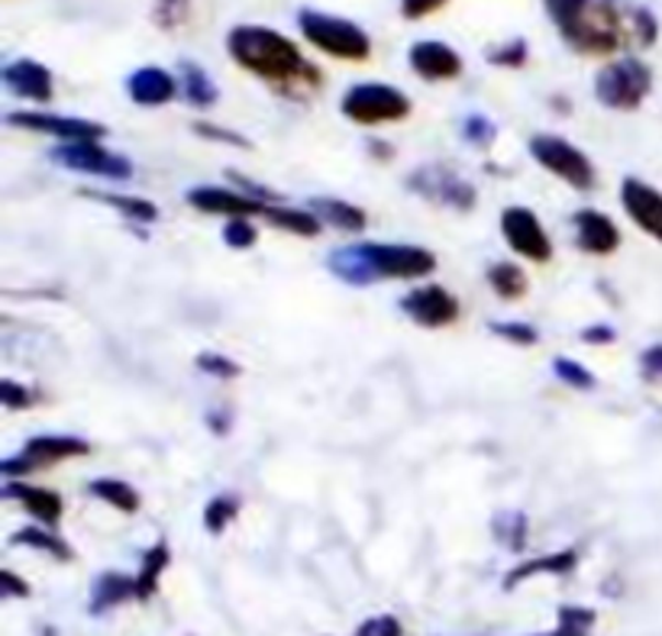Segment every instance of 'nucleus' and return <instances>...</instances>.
Returning <instances> with one entry per match:
<instances>
[{"label": "nucleus", "instance_id": "nucleus-30", "mask_svg": "<svg viewBox=\"0 0 662 636\" xmlns=\"http://www.w3.org/2000/svg\"><path fill=\"white\" fill-rule=\"evenodd\" d=\"M489 282H492V288H495L504 300H514V297H520V294L527 291L524 272H520L517 265H510V262H497L495 269L489 272Z\"/></svg>", "mask_w": 662, "mask_h": 636}, {"label": "nucleus", "instance_id": "nucleus-40", "mask_svg": "<svg viewBox=\"0 0 662 636\" xmlns=\"http://www.w3.org/2000/svg\"><path fill=\"white\" fill-rule=\"evenodd\" d=\"M198 368H204V372H211V375H217V378H233V375H239L236 362H229V359H223V355H214V352L198 355Z\"/></svg>", "mask_w": 662, "mask_h": 636}, {"label": "nucleus", "instance_id": "nucleus-49", "mask_svg": "<svg viewBox=\"0 0 662 636\" xmlns=\"http://www.w3.org/2000/svg\"><path fill=\"white\" fill-rule=\"evenodd\" d=\"M550 636H565V634H559V631H556V634H550Z\"/></svg>", "mask_w": 662, "mask_h": 636}, {"label": "nucleus", "instance_id": "nucleus-26", "mask_svg": "<svg viewBox=\"0 0 662 636\" xmlns=\"http://www.w3.org/2000/svg\"><path fill=\"white\" fill-rule=\"evenodd\" d=\"M88 491H91L94 498L108 501V504L116 508V511H126V514H133V511L139 508V495H136V488H130V485L120 481V478H98V481H91Z\"/></svg>", "mask_w": 662, "mask_h": 636}, {"label": "nucleus", "instance_id": "nucleus-25", "mask_svg": "<svg viewBox=\"0 0 662 636\" xmlns=\"http://www.w3.org/2000/svg\"><path fill=\"white\" fill-rule=\"evenodd\" d=\"M572 566H575V553H572V549H565V553H552V556H547V559H530V563L517 566L514 572H507V581H504V588H514L517 581L530 579V576H537V572L565 576V572H569Z\"/></svg>", "mask_w": 662, "mask_h": 636}, {"label": "nucleus", "instance_id": "nucleus-18", "mask_svg": "<svg viewBox=\"0 0 662 636\" xmlns=\"http://www.w3.org/2000/svg\"><path fill=\"white\" fill-rule=\"evenodd\" d=\"M126 88H130V98L136 101V104H143V107H162L168 104L171 98H175V91H178V84H175V78L168 75L166 68H139L136 75H130V81H126Z\"/></svg>", "mask_w": 662, "mask_h": 636}, {"label": "nucleus", "instance_id": "nucleus-22", "mask_svg": "<svg viewBox=\"0 0 662 636\" xmlns=\"http://www.w3.org/2000/svg\"><path fill=\"white\" fill-rule=\"evenodd\" d=\"M311 214H314L317 220H327V224H333V227H339V230L346 232H359L366 227V214H362L359 207L346 204V201L317 197V201H311Z\"/></svg>", "mask_w": 662, "mask_h": 636}, {"label": "nucleus", "instance_id": "nucleus-33", "mask_svg": "<svg viewBox=\"0 0 662 636\" xmlns=\"http://www.w3.org/2000/svg\"><path fill=\"white\" fill-rule=\"evenodd\" d=\"M552 368H556V375H559V382H565V385H572V388H579V391H588V388H595V375L582 365V362H575V359H565V355H559L556 362H552Z\"/></svg>", "mask_w": 662, "mask_h": 636}, {"label": "nucleus", "instance_id": "nucleus-45", "mask_svg": "<svg viewBox=\"0 0 662 636\" xmlns=\"http://www.w3.org/2000/svg\"><path fill=\"white\" fill-rule=\"evenodd\" d=\"M0 398H3V405L7 407L33 405L30 391H26V388H20V385H13V382H3V385H0Z\"/></svg>", "mask_w": 662, "mask_h": 636}, {"label": "nucleus", "instance_id": "nucleus-28", "mask_svg": "<svg viewBox=\"0 0 662 636\" xmlns=\"http://www.w3.org/2000/svg\"><path fill=\"white\" fill-rule=\"evenodd\" d=\"M262 217L269 224H276L281 230L298 232V236H317L321 232V220L314 214H304V211H288V207H266Z\"/></svg>", "mask_w": 662, "mask_h": 636}, {"label": "nucleus", "instance_id": "nucleus-44", "mask_svg": "<svg viewBox=\"0 0 662 636\" xmlns=\"http://www.w3.org/2000/svg\"><path fill=\"white\" fill-rule=\"evenodd\" d=\"M184 10H188V0H159V7H156L162 26H175L178 20H184Z\"/></svg>", "mask_w": 662, "mask_h": 636}, {"label": "nucleus", "instance_id": "nucleus-17", "mask_svg": "<svg viewBox=\"0 0 662 636\" xmlns=\"http://www.w3.org/2000/svg\"><path fill=\"white\" fill-rule=\"evenodd\" d=\"M575 242L582 252L607 255L620 246V232L602 211H579L575 214Z\"/></svg>", "mask_w": 662, "mask_h": 636}, {"label": "nucleus", "instance_id": "nucleus-48", "mask_svg": "<svg viewBox=\"0 0 662 636\" xmlns=\"http://www.w3.org/2000/svg\"><path fill=\"white\" fill-rule=\"evenodd\" d=\"M582 340H588V343H610V340H614V333L605 330V327H592V330H585V333H582Z\"/></svg>", "mask_w": 662, "mask_h": 636}, {"label": "nucleus", "instance_id": "nucleus-1", "mask_svg": "<svg viewBox=\"0 0 662 636\" xmlns=\"http://www.w3.org/2000/svg\"><path fill=\"white\" fill-rule=\"evenodd\" d=\"M562 39L585 56L617 53L630 36L650 46L657 39V20L650 10H624L617 0H543Z\"/></svg>", "mask_w": 662, "mask_h": 636}, {"label": "nucleus", "instance_id": "nucleus-46", "mask_svg": "<svg viewBox=\"0 0 662 636\" xmlns=\"http://www.w3.org/2000/svg\"><path fill=\"white\" fill-rule=\"evenodd\" d=\"M0 591H3V598H26L30 594V584L26 581H20L13 572H0Z\"/></svg>", "mask_w": 662, "mask_h": 636}, {"label": "nucleus", "instance_id": "nucleus-47", "mask_svg": "<svg viewBox=\"0 0 662 636\" xmlns=\"http://www.w3.org/2000/svg\"><path fill=\"white\" fill-rule=\"evenodd\" d=\"M643 375L647 378H662V343L643 352Z\"/></svg>", "mask_w": 662, "mask_h": 636}, {"label": "nucleus", "instance_id": "nucleus-11", "mask_svg": "<svg viewBox=\"0 0 662 636\" xmlns=\"http://www.w3.org/2000/svg\"><path fill=\"white\" fill-rule=\"evenodd\" d=\"M620 204H624L627 217L640 230L662 242V194L653 184H647L640 178H624V184H620Z\"/></svg>", "mask_w": 662, "mask_h": 636}, {"label": "nucleus", "instance_id": "nucleus-16", "mask_svg": "<svg viewBox=\"0 0 662 636\" xmlns=\"http://www.w3.org/2000/svg\"><path fill=\"white\" fill-rule=\"evenodd\" d=\"M407 58H411V68L427 81H449V78H459V71H462V58L456 56V49H449L446 43H434V39L414 43Z\"/></svg>", "mask_w": 662, "mask_h": 636}, {"label": "nucleus", "instance_id": "nucleus-9", "mask_svg": "<svg viewBox=\"0 0 662 636\" xmlns=\"http://www.w3.org/2000/svg\"><path fill=\"white\" fill-rule=\"evenodd\" d=\"M53 159L61 162L65 169H75V172H91L101 174V178H130L133 166L123 159V156H113L108 149H101L98 143H65L53 152Z\"/></svg>", "mask_w": 662, "mask_h": 636}, {"label": "nucleus", "instance_id": "nucleus-12", "mask_svg": "<svg viewBox=\"0 0 662 636\" xmlns=\"http://www.w3.org/2000/svg\"><path fill=\"white\" fill-rule=\"evenodd\" d=\"M7 123L10 126H26V129H36V133H49V136L61 139V146L65 143H94V139H101L108 133L101 123L56 114H10Z\"/></svg>", "mask_w": 662, "mask_h": 636}, {"label": "nucleus", "instance_id": "nucleus-27", "mask_svg": "<svg viewBox=\"0 0 662 636\" xmlns=\"http://www.w3.org/2000/svg\"><path fill=\"white\" fill-rule=\"evenodd\" d=\"M10 543H16V546H33V549H43V553H49V556L61 559V563H68V559H71V549H68V543H61L58 536H53V533H49V530H43V526H26V530L13 533V536H10Z\"/></svg>", "mask_w": 662, "mask_h": 636}, {"label": "nucleus", "instance_id": "nucleus-31", "mask_svg": "<svg viewBox=\"0 0 662 636\" xmlns=\"http://www.w3.org/2000/svg\"><path fill=\"white\" fill-rule=\"evenodd\" d=\"M91 197L111 204V207H116L120 214H126V217H133V220H143V224L159 220V207L149 204V201H136V197H123V194H91Z\"/></svg>", "mask_w": 662, "mask_h": 636}, {"label": "nucleus", "instance_id": "nucleus-34", "mask_svg": "<svg viewBox=\"0 0 662 636\" xmlns=\"http://www.w3.org/2000/svg\"><path fill=\"white\" fill-rule=\"evenodd\" d=\"M592 624H595V611L569 604V607L559 611V627H556V631L565 636H588Z\"/></svg>", "mask_w": 662, "mask_h": 636}, {"label": "nucleus", "instance_id": "nucleus-15", "mask_svg": "<svg viewBox=\"0 0 662 636\" xmlns=\"http://www.w3.org/2000/svg\"><path fill=\"white\" fill-rule=\"evenodd\" d=\"M3 84L10 88V94L26 98V101H49L53 98V75L46 65L33 61V58H20L10 61L3 68Z\"/></svg>", "mask_w": 662, "mask_h": 636}, {"label": "nucleus", "instance_id": "nucleus-5", "mask_svg": "<svg viewBox=\"0 0 662 636\" xmlns=\"http://www.w3.org/2000/svg\"><path fill=\"white\" fill-rule=\"evenodd\" d=\"M343 114L349 116L352 123H362V126H375V123H397L411 114V101L391 88V84H379V81H369V84H352L343 98Z\"/></svg>", "mask_w": 662, "mask_h": 636}, {"label": "nucleus", "instance_id": "nucleus-20", "mask_svg": "<svg viewBox=\"0 0 662 636\" xmlns=\"http://www.w3.org/2000/svg\"><path fill=\"white\" fill-rule=\"evenodd\" d=\"M85 453H88V443L78 440V436H36V440L26 443L23 459H30L33 468H36V465L61 463V459L85 456Z\"/></svg>", "mask_w": 662, "mask_h": 636}, {"label": "nucleus", "instance_id": "nucleus-42", "mask_svg": "<svg viewBox=\"0 0 662 636\" xmlns=\"http://www.w3.org/2000/svg\"><path fill=\"white\" fill-rule=\"evenodd\" d=\"M194 133L198 136H214L217 143H229V146H239V149H249V143L236 133H226L221 126H211V123H194Z\"/></svg>", "mask_w": 662, "mask_h": 636}, {"label": "nucleus", "instance_id": "nucleus-19", "mask_svg": "<svg viewBox=\"0 0 662 636\" xmlns=\"http://www.w3.org/2000/svg\"><path fill=\"white\" fill-rule=\"evenodd\" d=\"M3 498H16L36 521H43L46 526H56L61 518V498L49 488H36V485H16L7 481L3 485Z\"/></svg>", "mask_w": 662, "mask_h": 636}, {"label": "nucleus", "instance_id": "nucleus-13", "mask_svg": "<svg viewBox=\"0 0 662 636\" xmlns=\"http://www.w3.org/2000/svg\"><path fill=\"white\" fill-rule=\"evenodd\" d=\"M411 188H417L424 197L446 204V207H456V211H472L475 207V188L459 181L452 172L446 169H420L417 174H411Z\"/></svg>", "mask_w": 662, "mask_h": 636}, {"label": "nucleus", "instance_id": "nucleus-24", "mask_svg": "<svg viewBox=\"0 0 662 636\" xmlns=\"http://www.w3.org/2000/svg\"><path fill=\"white\" fill-rule=\"evenodd\" d=\"M181 94L194 107H211L217 101V88H214L211 75L194 61H181Z\"/></svg>", "mask_w": 662, "mask_h": 636}, {"label": "nucleus", "instance_id": "nucleus-8", "mask_svg": "<svg viewBox=\"0 0 662 636\" xmlns=\"http://www.w3.org/2000/svg\"><path fill=\"white\" fill-rule=\"evenodd\" d=\"M501 232L514 252H520L530 262H550L552 246L547 230L540 227L537 214L530 207H507L501 214Z\"/></svg>", "mask_w": 662, "mask_h": 636}, {"label": "nucleus", "instance_id": "nucleus-10", "mask_svg": "<svg viewBox=\"0 0 662 636\" xmlns=\"http://www.w3.org/2000/svg\"><path fill=\"white\" fill-rule=\"evenodd\" d=\"M401 310L420 327H449L459 317V300L440 285H424L401 297Z\"/></svg>", "mask_w": 662, "mask_h": 636}, {"label": "nucleus", "instance_id": "nucleus-23", "mask_svg": "<svg viewBox=\"0 0 662 636\" xmlns=\"http://www.w3.org/2000/svg\"><path fill=\"white\" fill-rule=\"evenodd\" d=\"M330 269L333 275H339V279L349 282V285H372V282H375V275H372V269H369V262H366L362 246H346V249L333 252Z\"/></svg>", "mask_w": 662, "mask_h": 636}, {"label": "nucleus", "instance_id": "nucleus-43", "mask_svg": "<svg viewBox=\"0 0 662 636\" xmlns=\"http://www.w3.org/2000/svg\"><path fill=\"white\" fill-rule=\"evenodd\" d=\"M446 0H401V13L407 20H420V16H430L434 10H440Z\"/></svg>", "mask_w": 662, "mask_h": 636}, {"label": "nucleus", "instance_id": "nucleus-32", "mask_svg": "<svg viewBox=\"0 0 662 636\" xmlns=\"http://www.w3.org/2000/svg\"><path fill=\"white\" fill-rule=\"evenodd\" d=\"M495 536L507 549L520 553L527 543V518L524 514H501L495 521Z\"/></svg>", "mask_w": 662, "mask_h": 636}, {"label": "nucleus", "instance_id": "nucleus-38", "mask_svg": "<svg viewBox=\"0 0 662 636\" xmlns=\"http://www.w3.org/2000/svg\"><path fill=\"white\" fill-rule=\"evenodd\" d=\"M492 333L510 340V343H517V347H534V343H537V330L527 327V323H495Z\"/></svg>", "mask_w": 662, "mask_h": 636}, {"label": "nucleus", "instance_id": "nucleus-6", "mask_svg": "<svg viewBox=\"0 0 662 636\" xmlns=\"http://www.w3.org/2000/svg\"><path fill=\"white\" fill-rule=\"evenodd\" d=\"M366 262L379 279H424L437 269L434 252L420 246H388V242H362Z\"/></svg>", "mask_w": 662, "mask_h": 636}, {"label": "nucleus", "instance_id": "nucleus-37", "mask_svg": "<svg viewBox=\"0 0 662 636\" xmlns=\"http://www.w3.org/2000/svg\"><path fill=\"white\" fill-rule=\"evenodd\" d=\"M223 239H226V246H233V249H249V246L256 242V230H253L249 220H229V224L223 227Z\"/></svg>", "mask_w": 662, "mask_h": 636}, {"label": "nucleus", "instance_id": "nucleus-29", "mask_svg": "<svg viewBox=\"0 0 662 636\" xmlns=\"http://www.w3.org/2000/svg\"><path fill=\"white\" fill-rule=\"evenodd\" d=\"M166 566H168V546L166 543H159V546H153V549L146 553V559H143V569H139V576H136V598H149V594L156 591L159 576H162Z\"/></svg>", "mask_w": 662, "mask_h": 636}, {"label": "nucleus", "instance_id": "nucleus-41", "mask_svg": "<svg viewBox=\"0 0 662 636\" xmlns=\"http://www.w3.org/2000/svg\"><path fill=\"white\" fill-rule=\"evenodd\" d=\"M356 636H401V624L394 617H372L359 627Z\"/></svg>", "mask_w": 662, "mask_h": 636}, {"label": "nucleus", "instance_id": "nucleus-2", "mask_svg": "<svg viewBox=\"0 0 662 636\" xmlns=\"http://www.w3.org/2000/svg\"><path fill=\"white\" fill-rule=\"evenodd\" d=\"M226 53L236 65L246 71L276 81V84H291V81H317V68L307 65L301 49L284 39L281 33L269 26H236L226 36Z\"/></svg>", "mask_w": 662, "mask_h": 636}, {"label": "nucleus", "instance_id": "nucleus-4", "mask_svg": "<svg viewBox=\"0 0 662 636\" xmlns=\"http://www.w3.org/2000/svg\"><path fill=\"white\" fill-rule=\"evenodd\" d=\"M653 88V71L640 58H617L602 68L595 81L598 101L610 111H633L643 104V98Z\"/></svg>", "mask_w": 662, "mask_h": 636}, {"label": "nucleus", "instance_id": "nucleus-35", "mask_svg": "<svg viewBox=\"0 0 662 636\" xmlns=\"http://www.w3.org/2000/svg\"><path fill=\"white\" fill-rule=\"evenodd\" d=\"M236 511H239L236 498H229V495L214 498V501L207 504V511H204V523H207V530H211V533H223V526L236 518Z\"/></svg>", "mask_w": 662, "mask_h": 636}, {"label": "nucleus", "instance_id": "nucleus-36", "mask_svg": "<svg viewBox=\"0 0 662 636\" xmlns=\"http://www.w3.org/2000/svg\"><path fill=\"white\" fill-rule=\"evenodd\" d=\"M489 61L504 65V68H520V65L527 61V43H524V39H510V43H504L501 49H492V53H489Z\"/></svg>", "mask_w": 662, "mask_h": 636}, {"label": "nucleus", "instance_id": "nucleus-39", "mask_svg": "<svg viewBox=\"0 0 662 636\" xmlns=\"http://www.w3.org/2000/svg\"><path fill=\"white\" fill-rule=\"evenodd\" d=\"M462 133H465V139L469 143H475V146H485V143H492L495 139V126L485 120L482 114H472L465 120V126H462Z\"/></svg>", "mask_w": 662, "mask_h": 636}, {"label": "nucleus", "instance_id": "nucleus-3", "mask_svg": "<svg viewBox=\"0 0 662 636\" xmlns=\"http://www.w3.org/2000/svg\"><path fill=\"white\" fill-rule=\"evenodd\" d=\"M298 26L304 33V39L311 46H317L321 53L333 58H346V61H366L372 53V43L366 36V30H359L356 23L330 16L321 10H301L298 13Z\"/></svg>", "mask_w": 662, "mask_h": 636}, {"label": "nucleus", "instance_id": "nucleus-21", "mask_svg": "<svg viewBox=\"0 0 662 636\" xmlns=\"http://www.w3.org/2000/svg\"><path fill=\"white\" fill-rule=\"evenodd\" d=\"M133 594H136V579L120 576V572H104V576H98L94 591H91V614H104Z\"/></svg>", "mask_w": 662, "mask_h": 636}, {"label": "nucleus", "instance_id": "nucleus-14", "mask_svg": "<svg viewBox=\"0 0 662 636\" xmlns=\"http://www.w3.org/2000/svg\"><path fill=\"white\" fill-rule=\"evenodd\" d=\"M188 201H191V207H198L204 214H226L233 220H246L269 207L266 201H256V197H246V194L226 191V188H191Z\"/></svg>", "mask_w": 662, "mask_h": 636}, {"label": "nucleus", "instance_id": "nucleus-7", "mask_svg": "<svg viewBox=\"0 0 662 636\" xmlns=\"http://www.w3.org/2000/svg\"><path fill=\"white\" fill-rule=\"evenodd\" d=\"M530 156H534L547 172L562 178V181H569V184L579 188V191H588V188L595 184V169H592V162H588L575 146H569V143L559 139V136H534V139H530Z\"/></svg>", "mask_w": 662, "mask_h": 636}]
</instances>
